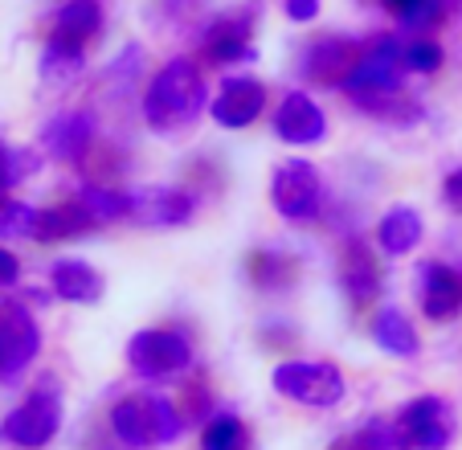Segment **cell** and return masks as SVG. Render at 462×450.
I'll return each instance as SVG.
<instances>
[{
    "instance_id": "obj_27",
    "label": "cell",
    "mask_w": 462,
    "mask_h": 450,
    "mask_svg": "<svg viewBox=\"0 0 462 450\" xmlns=\"http://www.w3.org/2000/svg\"><path fill=\"white\" fill-rule=\"evenodd\" d=\"M402 61H405V74H438L446 61L442 45L434 42V37H413V42L402 45Z\"/></svg>"
},
{
    "instance_id": "obj_15",
    "label": "cell",
    "mask_w": 462,
    "mask_h": 450,
    "mask_svg": "<svg viewBox=\"0 0 462 450\" xmlns=\"http://www.w3.org/2000/svg\"><path fill=\"white\" fill-rule=\"evenodd\" d=\"M360 58V45L352 37H340V33H323L315 37L311 45L303 50V74L311 82H328V87H340V79L352 70V61Z\"/></svg>"
},
{
    "instance_id": "obj_4",
    "label": "cell",
    "mask_w": 462,
    "mask_h": 450,
    "mask_svg": "<svg viewBox=\"0 0 462 450\" xmlns=\"http://www.w3.org/2000/svg\"><path fill=\"white\" fill-rule=\"evenodd\" d=\"M61 430V393L50 381L33 389L5 422H0V442L13 450H42L58 438Z\"/></svg>"
},
{
    "instance_id": "obj_5",
    "label": "cell",
    "mask_w": 462,
    "mask_h": 450,
    "mask_svg": "<svg viewBox=\"0 0 462 450\" xmlns=\"http://www.w3.org/2000/svg\"><path fill=\"white\" fill-rule=\"evenodd\" d=\"M127 364L143 381H172L192 364V344L176 328H143L127 340Z\"/></svg>"
},
{
    "instance_id": "obj_19",
    "label": "cell",
    "mask_w": 462,
    "mask_h": 450,
    "mask_svg": "<svg viewBox=\"0 0 462 450\" xmlns=\"http://www.w3.org/2000/svg\"><path fill=\"white\" fill-rule=\"evenodd\" d=\"M82 70H87V50L79 42L50 33V42L42 45V61H37V74L45 87H70V82H79Z\"/></svg>"
},
{
    "instance_id": "obj_25",
    "label": "cell",
    "mask_w": 462,
    "mask_h": 450,
    "mask_svg": "<svg viewBox=\"0 0 462 450\" xmlns=\"http://www.w3.org/2000/svg\"><path fill=\"white\" fill-rule=\"evenodd\" d=\"M201 450H250V430L237 414H217L205 426Z\"/></svg>"
},
{
    "instance_id": "obj_20",
    "label": "cell",
    "mask_w": 462,
    "mask_h": 450,
    "mask_svg": "<svg viewBox=\"0 0 462 450\" xmlns=\"http://www.w3.org/2000/svg\"><path fill=\"white\" fill-rule=\"evenodd\" d=\"M373 344L381 352L397 356V361H413L421 352V340H418V328L405 320V312L397 307H381L373 320Z\"/></svg>"
},
{
    "instance_id": "obj_29",
    "label": "cell",
    "mask_w": 462,
    "mask_h": 450,
    "mask_svg": "<svg viewBox=\"0 0 462 450\" xmlns=\"http://www.w3.org/2000/svg\"><path fill=\"white\" fill-rule=\"evenodd\" d=\"M250 278L258 286H266V291H274V286L291 283L295 278V262L282 258V254H250Z\"/></svg>"
},
{
    "instance_id": "obj_22",
    "label": "cell",
    "mask_w": 462,
    "mask_h": 450,
    "mask_svg": "<svg viewBox=\"0 0 462 450\" xmlns=\"http://www.w3.org/2000/svg\"><path fill=\"white\" fill-rule=\"evenodd\" d=\"M98 29H103V9H98V0H66L50 21L53 37H66V42H79V45H87Z\"/></svg>"
},
{
    "instance_id": "obj_17",
    "label": "cell",
    "mask_w": 462,
    "mask_h": 450,
    "mask_svg": "<svg viewBox=\"0 0 462 450\" xmlns=\"http://www.w3.org/2000/svg\"><path fill=\"white\" fill-rule=\"evenodd\" d=\"M50 283H53V295H58V299L79 304V307L98 304L106 295V278L98 275L87 258H58L50 267Z\"/></svg>"
},
{
    "instance_id": "obj_12",
    "label": "cell",
    "mask_w": 462,
    "mask_h": 450,
    "mask_svg": "<svg viewBox=\"0 0 462 450\" xmlns=\"http://www.w3.org/2000/svg\"><path fill=\"white\" fill-rule=\"evenodd\" d=\"M271 123H274V136L291 147H315L328 139V115H323V107L315 103L311 95H303V90H287L282 103L274 107Z\"/></svg>"
},
{
    "instance_id": "obj_26",
    "label": "cell",
    "mask_w": 462,
    "mask_h": 450,
    "mask_svg": "<svg viewBox=\"0 0 462 450\" xmlns=\"http://www.w3.org/2000/svg\"><path fill=\"white\" fill-rule=\"evenodd\" d=\"M381 5L393 9L410 29H418V33L434 29L438 21L446 17V0H381Z\"/></svg>"
},
{
    "instance_id": "obj_6",
    "label": "cell",
    "mask_w": 462,
    "mask_h": 450,
    "mask_svg": "<svg viewBox=\"0 0 462 450\" xmlns=\"http://www.w3.org/2000/svg\"><path fill=\"white\" fill-rule=\"evenodd\" d=\"M323 173L311 164V160H282L271 176V205L279 217L287 221L303 225V221H315L323 213Z\"/></svg>"
},
{
    "instance_id": "obj_28",
    "label": "cell",
    "mask_w": 462,
    "mask_h": 450,
    "mask_svg": "<svg viewBox=\"0 0 462 450\" xmlns=\"http://www.w3.org/2000/svg\"><path fill=\"white\" fill-rule=\"evenodd\" d=\"M37 213H42V209L25 205V201L0 197V242H5V238H33Z\"/></svg>"
},
{
    "instance_id": "obj_2",
    "label": "cell",
    "mask_w": 462,
    "mask_h": 450,
    "mask_svg": "<svg viewBox=\"0 0 462 450\" xmlns=\"http://www.w3.org/2000/svg\"><path fill=\"white\" fill-rule=\"evenodd\" d=\"M111 430L127 450H156L180 438L184 417L164 393H127L111 409Z\"/></svg>"
},
{
    "instance_id": "obj_31",
    "label": "cell",
    "mask_w": 462,
    "mask_h": 450,
    "mask_svg": "<svg viewBox=\"0 0 462 450\" xmlns=\"http://www.w3.org/2000/svg\"><path fill=\"white\" fill-rule=\"evenodd\" d=\"M17 278H21V258L0 246V286H17Z\"/></svg>"
},
{
    "instance_id": "obj_11",
    "label": "cell",
    "mask_w": 462,
    "mask_h": 450,
    "mask_svg": "<svg viewBox=\"0 0 462 450\" xmlns=\"http://www.w3.org/2000/svg\"><path fill=\"white\" fill-rule=\"evenodd\" d=\"M266 111V87L250 74H234V79L221 82V90L209 98V115L217 127L226 131H245L262 119Z\"/></svg>"
},
{
    "instance_id": "obj_13",
    "label": "cell",
    "mask_w": 462,
    "mask_h": 450,
    "mask_svg": "<svg viewBox=\"0 0 462 450\" xmlns=\"http://www.w3.org/2000/svg\"><path fill=\"white\" fill-rule=\"evenodd\" d=\"M201 53L213 66H245L258 58L250 13H226L201 33Z\"/></svg>"
},
{
    "instance_id": "obj_30",
    "label": "cell",
    "mask_w": 462,
    "mask_h": 450,
    "mask_svg": "<svg viewBox=\"0 0 462 450\" xmlns=\"http://www.w3.org/2000/svg\"><path fill=\"white\" fill-rule=\"evenodd\" d=\"M282 13H287V21H295V25H307V21L319 17V0H282Z\"/></svg>"
},
{
    "instance_id": "obj_21",
    "label": "cell",
    "mask_w": 462,
    "mask_h": 450,
    "mask_svg": "<svg viewBox=\"0 0 462 450\" xmlns=\"http://www.w3.org/2000/svg\"><path fill=\"white\" fill-rule=\"evenodd\" d=\"M87 230H95V217L87 213L79 197L66 201V205H50L37 213V230L33 238L37 242H66V238H82Z\"/></svg>"
},
{
    "instance_id": "obj_1",
    "label": "cell",
    "mask_w": 462,
    "mask_h": 450,
    "mask_svg": "<svg viewBox=\"0 0 462 450\" xmlns=\"http://www.w3.org/2000/svg\"><path fill=\"white\" fill-rule=\"evenodd\" d=\"M205 107H209V90H205V74L197 58L164 61L143 90V123L156 136L189 131L205 115Z\"/></svg>"
},
{
    "instance_id": "obj_7",
    "label": "cell",
    "mask_w": 462,
    "mask_h": 450,
    "mask_svg": "<svg viewBox=\"0 0 462 450\" xmlns=\"http://www.w3.org/2000/svg\"><path fill=\"white\" fill-rule=\"evenodd\" d=\"M454 438V414L442 398H413L393 417L397 450H446Z\"/></svg>"
},
{
    "instance_id": "obj_16",
    "label": "cell",
    "mask_w": 462,
    "mask_h": 450,
    "mask_svg": "<svg viewBox=\"0 0 462 450\" xmlns=\"http://www.w3.org/2000/svg\"><path fill=\"white\" fill-rule=\"evenodd\" d=\"M340 286H344V295H348L356 307H368L376 295H381V286H384L381 262H376V254L368 250L360 238L344 242V250H340Z\"/></svg>"
},
{
    "instance_id": "obj_9",
    "label": "cell",
    "mask_w": 462,
    "mask_h": 450,
    "mask_svg": "<svg viewBox=\"0 0 462 450\" xmlns=\"http://www.w3.org/2000/svg\"><path fill=\"white\" fill-rule=\"evenodd\" d=\"M98 136V119L90 107H70V111H58L50 123L42 127V147L53 160H66V164H82L95 147Z\"/></svg>"
},
{
    "instance_id": "obj_24",
    "label": "cell",
    "mask_w": 462,
    "mask_h": 450,
    "mask_svg": "<svg viewBox=\"0 0 462 450\" xmlns=\"http://www.w3.org/2000/svg\"><path fill=\"white\" fill-rule=\"evenodd\" d=\"M42 173V152L37 147H13V144H0V192L5 189H17L21 181Z\"/></svg>"
},
{
    "instance_id": "obj_23",
    "label": "cell",
    "mask_w": 462,
    "mask_h": 450,
    "mask_svg": "<svg viewBox=\"0 0 462 450\" xmlns=\"http://www.w3.org/2000/svg\"><path fill=\"white\" fill-rule=\"evenodd\" d=\"M79 201L87 205V213L95 217V225L131 221V189H106V184H87V189L79 192Z\"/></svg>"
},
{
    "instance_id": "obj_10",
    "label": "cell",
    "mask_w": 462,
    "mask_h": 450,
    "mask_svg": "<svg viewBox=\"0 0 462 450\" xmlns=\"http://www.w3.org/2000/svg\"><path fill=\"white\" fill-rule=\"evenodd\" d=\"M418 307L430 323H450L462 315V270L450 262H421L418 267Z\"/></svg>"
},
{
    "instance_id": "obj_18",
    "label": "cell",
    "mask_w": 462,
    "mask_h": 450,
    "mask_svg": "<svg viewBox=\"0 0 462 450\" xmlns=\"http://www.w3.org/2000/svg\"><path fill=\"white\" fill-rule=\"evenodd\" d=\"M421 234H426V225H421V213L413 205H393V209H384L381 221H376V246H381V254H389V258L413 254L421 246Z\"/></svg>"
},
{
    "instance_id": "obj_3",
    "label": "cell",
    "mask_w": 462,
    "mask_h": 450,
    "mask_svg": "<svg viewBox=\"0 0 462 450\" xmlns=\"http://www.w3.org/2000/svg\"><path fill=\"white\" fill-rule=\"evenodd\" d=\"M271 385L287 401L307 406V409H332L348 393L344 372L328 361H282V364H274Z\"/></svg>"
},
{
    "instance_id": "obj_14",
    "label": "cell",
    "mask_w": 462,
    "mask_h": 450,
    "mask_svg": "<svg viewBox=\"0 0 462 450\" xmlns=\"http://www.w3.org/2000/svg\"><path fill=\"white\" fill-rule=\"evenodd\" d=\"M197 213V197L189 189H131V221L148 230H180Z\"/></svg>"
},
{
    "instance_id": "obj_32",
    "label": "cell",
    "mask_w": 462,
    "mask_h": 450,
    "mask_svg": "<svg viewBox=\"0 0 462 450\" xmlns=\"http://www.w3.org/2000/svg\"><path fill=\"white\" fill-rule=\"evenodd\" d=\"M442 201L462 217V168H458V173L446 176V184H442Z\"/></svg>"
},
{
    "instance_id": "obj_8",
    "label": "cell",
    "mask_w": 462,
    "mask_h": 450,
    "mask_svg": "<svg viewBox=\"0 0 462 450\" xmlns=\"http://www.w3.org/2000/svg\"><path fill=\"white\" fill-rule=\"evenodd\" d=\"M42 352L37 315L21 299H0V381H17Z\"/></svg>"
}]
</instances>
